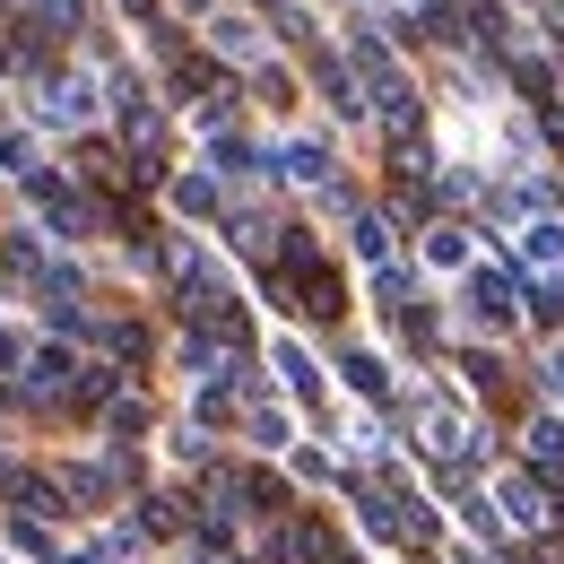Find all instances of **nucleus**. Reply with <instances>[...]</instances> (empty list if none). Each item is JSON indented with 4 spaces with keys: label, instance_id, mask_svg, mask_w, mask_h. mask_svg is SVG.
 I'll return each instance as SVG.
<instances>
[{
    "label": "nucleus",
    "instance_id": "obj_13",
    "mask_svg": "<svg viewBox=\"0 0 564 564\" xmlns=\"http://www.w3.org/2000/svg\"><path fill=\"white\" fill-rule=\"evenodd\" d=\"M521 252H530V261H564V226H530Z\"/></svg>",
    "mask_w": 564,
    "mask_h": 564
},
{
    "label": "nucleus",
    "instance_id": "obj_16",
    "mask_svg": "<svg viewBox=\"0 0 564 564\" xmlns=\"http://www.w3.org/2000/svg\"><path fill=\"white\" fill-rule=\"evenodd\" d=\"M0 478H9V469H0Z\"/></svg>",
    "mask_w": 564,
    "mask_h": 564
},
{
    "label": "nucleus",
    "instance_id": "obj_6",
    "mask_svg": "<svg viewBox=\"0 0 564 564\" xmlns=\"http://www.w3.org/2000/svg\"><path fill=\"white\" fill-rule=\"evenodd\" d=\"M279 165L295 174V183H330V148H322V140H295V148L279 156Z\"/></svg>",
    "mask_w": 564,
    "mask_h": 564
},
{
    "label": "nucleus",
    "instance_id": "obj_3",
    "mask_svg": "<svg viewBox=\"0 0 564 564\" xmlns=\"http://www.w3.org/2000/svg\"><path fill=\"white\" fill-rule=\"evenodd\" d=\"M469 304H478V322H512V313H521V295H512L503 270H478V279H469Z\"/></svg>",
    "mask_w": 564,
    "mask_h": 564
},
{
    "label": "nucleus",
    "instance_id": "obj_5",
    "mask_svg": "<svg viewBox=\"0 0 564 564\" xmlns=\"http://www.w3.org/2000/svg\"><path fill=\"white\" fill-rule=\"evenodd\" d=\"M209 44H217V53H235V62H261V26H243V18H217Z\"/></svg>",
    "mask_w": 564,
    "mask_h": 564
},
{
    "label": "nucleus",
    "instance_id": "obj_9",
    "mask_svg": "<svg viewBox=\"0 0 564 564\" xmlns=\"http://www.w3.org/2000/svg\"><path fill=\"white\" fill-rule=\"evenodd\" d=\"M530 452H539V469H556V460H564V425L539 417V425H530Z\"/></svg>",
    "mask_w": 564,
    "mask_h": 564
},
{
    "label": "nucleus",
    "instance_id": "obj_11",
    "mask_svg": "<svg viewBox=\"0 0 564 564\" xmlns=\"http://www.w3.org/2000/svg\"><path fill=\"white\" fill-rule=\"evenodd\" d=\"M348 382H356V391H365V400H382V391H391V373H382L373 356H348Z\"/></svg>",
    "mask_w": 564,
    "mask_h": 564
},
{
    "label": "nucleus",
    "instance_id": "obj_1",
    "mask_svg": "<svg viewBox=\"0 0 564 564\" xmlns=\"http://www.w3.org/2000/svg\"><path fill=\"white\" fill-rule=\"evenodd\" d=\"M35 113H44V122H87V113H96V87H87V78H53V87L35 96Z\"/></svg>",
    "mask_w": 564,
    "mask_h": 564
},
{
    "label": "nucleus",
    "instance_id": "obj_12",
    "mask_svg": "<svg viewBox=\"0 0 564 564\" xmlns=\"http://www.w3.org/2000/svg\"><path fill=\"white\" fill-rule=\"evenodd\" d=\"M356 252L382 261V252H391V226H382V217H356Z\"/></svg>",
    "mask_w": 564,
    "mask_h": 564
},
{
    "label": "nucleus",
    "instance_id": "obj_7",
    "mask_svg": "<svg viewBox=\"0 0 564 564\" xmlns=\"http://www.w3.org/2000/svg\"><path fill=\"white\" fill-rule=\"evenodd\" d=\"M279 373H286V391H295V400H313V391H322V373H313V356L295 348V339H279Z\"/></svg>",
    "mask_w": 564,
    "mask_h": 564
},
{
    "label": "nucleus",
    "instance_id": "obj_4",
    "mask_svg": "<svg viewBox=\"0 0 564 564\" xmlns=\"http://www.w3.org/2000/svg\"><path fill=\"white\" fill-rule=\"evenodd\" d=\"M62 382H70V348H35V356H26V391H35V400L62 391Z\"/></svg>",
    "mask_w": 564,
    "mask_h": 564
},
{
    "label": "nucleus",
    "instance_id": "obj_2",
    "mask_svg": "<svg viewBox=\"0 0 564 564\" xmlns=\"http://www.w3.org/2000/svg\"><path fill=\"white\" fill-rule=\"evenodd\" d=\"M503 521L539 539V530H547V487H539V478H503Z\"/></svg>",
    "mask_w": 564,
    "mask_h": 564
},
{
    "label": "nucleus",
    "instance_id": "obj_14",
    "mask_svg": "<svg viewBox=\"0 0 564 564\" xmlns=\"http://www.w3.org/2000/svg\"><path fill=\"white\" fill-rule=\"evenodd\" d=\"M556 313H564L556 286H530V322H539V330H556Z\"/></svg>",
    "mask_w": 564,
    "mask_h": 564
},
{
    "label": "nucleus",
    "instance_id": "obj_8",
    "mask_svg": "<svg viewBox=\"0 0 564 564\" xmlns=\"http://www.w3.org/2000/svg\"><path fill=\"white\" fill-rule=\"evenodd\" d=\"M425 261H434V270H460V261H469V235H460V226H434V235H425Z\"/></svg>",
    "mask_w": 564,
    "mask_h": 564
},
{
    "label": "nucleus",
    "instance_id": "obj_10",
    "mask_svg": "<svg viewBox=\"0 0 564 564\" xmlns=\"http://www.w3.org/2000/svg\"><path fill=\"white\" fill-rule=\"evenodd\" d=\"M174 209H217V183L209 174H183V183H174Z\"/></svg>",
    "mask_w": 564,
    "mask_h": 564
},
{
    "label": "nucleus",
    "instance_id": "obj_15",
    "mask_svg": "<svg viewBox=\"0 0 564 564\" xmlns=\"http://www.w3.org/2000/svg\"><path fill=\"white\" fill-rule=\"evenodd\" d=\"M547 391H564V356H556V365H547Z\"/></svg>",
    "mask_w": 564,
    "mask_h": 564
}]
</instances>
